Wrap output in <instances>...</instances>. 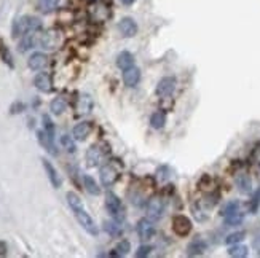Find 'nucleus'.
Returning a JSON list of instances; mask_svg holds the SVG:
<instances>
[{"label": "nucleus", "mask_w": 260, "mask_h": 258, "mask_svg": "<svg viewBox=\"0 0 260 258\" xmlns=\"http://www.w3.org/2000/svg\"><path fill=\"white\" fill-rule=\"evenodd\" d=\"M244 220V215L241 212H235L232 215H228V217H225V223L228 226H237V225H241Z\"/></svg>", "instance_id": "28"}, {"label": "nucleus", "mask_w": 260, "mask_h": 258, "mask_svg": "<svg viewBox=\"0 0 260 258\" xmlns=\"http://www.w3.org/2000/svg\"><path fill=\"white\" fill-rule=\"evenodd\" d=\"M37 136H39V142L42 143V147H43L50 155L56 157V155H58V150H56V145H54V137L50 136V134H46L43 129L39 131Z\"/></svg>", "instance_id": "12"}, {"label": "nucleus", "mask_w": 260, "mask_h": 258, "mask_svg": "<svg viewBox=\"0 0 260 258\" xmlns=\"http://www.w3.org/2000/svg\"><path fill=\"white\" fill-rule=\"evenodd\" d=\"M235 212H239V202L238 201L227 202L225 206H223V209H222V215H223V217H228V215H232Z\"/></svg>", "instance_id": "30"}, {"label": "nucleus", "mask_w": 260, "mask_h": 258, "mask_svg": "<svg viewBox=\"0 0 260 258\" xmlns=\"http://www.w3.org/2000/svg\"><path fill=\"white\" fill-rule=\"evenodd\" d=\"M65 198H67V202H69V206H70V209H72V212H74L77 221L82 225L83 230L87 231L88 235L98 236V233H99L98 225L94 223V220H93L91 215H89L87 211H85L80 196H78L77 193H74V191H69V193L65 195Z\"/></svg>", "instance_id": "1"}, {"label": "nucleus", "mask_w": 260, "mask_h": 258, "mask_svg": "<svg viewBox=\"0 0 260 258\" xmlns=\"http://www.w3.org/2000/svg\"><path fill=\"white\" fill-rule=\"evenodd\" d=\"M163 212H165V202L160 196H153L152 199H149L147 202V218L152 221L160 220Z\"/></svg>", "instance_id": "5"}, {"label": "nucleus", "mask_w": 260, "mask_h": 258, "mask_svg": "<svg viewBox=\"0 0 260 258\" xmlns=\"http://www.w3.org/2000/svg\"><path fill=\"white\" fill-rule=\"evenodd\" d=\"M166 123V115L163 112H155L152 113V117H150V126H152L153 129H161L163 126Z\"/></svg>", "instance_id": "26"}, {"label": "nucleus", "mask_w": 260, "mask_h": 258, "mask_svg": "<svg viewBox=\"0 0 260 258\" xmlns=\"http://www.w3.org/2000/svg\"><path fill=\"white\" fill-rule=\"evenodd\" d=\"M93 109V99L89 98L88 94H83L80 96V99H78V112L80 113H89Z\"/></svg>", "instance_id": "23"}, {"label": "nucleus", "mask_w": 260, "mask_h": 258, "mask_svg": "<svg viewBox=\"0 0 260 258\" xmlns=\"http://www.w3.org/2000/svg\"><path fill=\"white\" fill-rule=\"evenodd\" d=\"M102 158H104V153H102V150L98 145H93L88 148L87 152V164L89 167H98L101 164Z\"/></svg>", "instance_id": "13"}, {"label": "nucleus", "mask_w": 260, "mask_h": 258, "mask_svg": "<svg viewBox=\"0 0 260 258\" xmlns=\"http://www.w3.org/2000/svg\"><path fill=\"white\" fill-rule=\"evenodd\" d=\"M130 249H131V244H130V241H120V242L117 244V247H115L113 255L123 257V255H126V254H128V252H130Z\"/></svg>", "instance_id": "31"}, {"label": "nucleus", "mask_w": 260, "mask_h": 258, "mask_svg": "<svg viewBox=\"0 0 260 258\" xmlns=\"http://www.w3.org/2000/svg\"><path fill=\"white\" fill-rule=\"evenodd\" d=\"M106 207H107L108 214L112 215L113 220H117V221H123L125 220L123 202L117 195L112 193V191H107V195H106Z\"/></svg>", "instance_id": "3"}, {"label": "nucleus", "mask_w": 260, "mask_h": 258, "mask_svg": "<svg viewBox=\"0 0 260 258\" xmlns=\"http://www.w3.org/2000/svg\"><path fill=\"white\" fill-rule=\"evenodd\" d=\"M39 40H40V37H37V34H35V32H29L26 35H22L18 50H20L21 53H26V51L31 50V48H34L35 45H37Z\"/></svg>", "instance_id": "16"}, {"label": "nucleus", "mask_w": 260, "mask_h": 258, "mask_svg": "<svg viewBox=\"0 0 260 258\" xmlns=\"http://www.w3.org/2000/svg\"><path fill=\"white\" fill-rule=\"evenodd\" d=\"M244 233L243 231H237V233H232V235H228L227 236V239H225V242L228 244V245H232V244H238V242H241L244 239Z\"/></svg>", "instance_id": "34"}, {"label": "nucleus", "mask_w": 260, "mask_h": 258, "mask_svg": "<svg viewBox=\"0 0 260 258\" xmlns=\"http://www.w3.org/2000/svg\"><path fill=\"white\" fill-rule=\"evenodd\" d=\"M252 161H254V164L257 166V169L260 171V145H257L256 148H254V152H252Z\"/></svg>", "instance_id": "37"}, {"label": "nucleus", "mask_w": 260, "mask_h": 258, "mask_svg": "<svg viewBox=\"0 0 260 258\" xmlns=\"http://www.w3.org/2000/svg\"><path fill=\"white\" fill-rule=\"evenodd\" d=\"M83 185H85V190H87L89 195H99L101 193V188L98 187V183H96V180L93 177L83 176Z\"/></svg>", "instance_id": "25"}, {"label": "nucleus", "mask_w": 260, "mask_h": 258, "mask_svg": "<svg viewBox=\"0 0 260 258\" xmlns=\"http://www.w3.org/2000/svg\"><path fill=\"white\" fill-rule=\"evenodd\" d=\"M118 31L123 37L131 39L137 34V24L132 18H123V20H120L118 22Z\"/></svg>", "instance_id": "10"}, {"label": "nucleus", "mask_w": 260, "mask_h": 258, "mask_svg": "<svg viewBox=\"0 0 260 258\" xmlns=\"http://www.w3.org/2000/svg\"><path fill=\"white\" fill-rule=\"evenodd\" d=\"M37 7L43 15L53 13V11L59 7V0H39Z\"/></svg>", "instance_id": "21"}, {"label": "nucleus", "mask_w": 260, "mask_h": 258, "mask_svg": "<svg viewBox=\"0 0 260 258\" xmlns=\"http://www.w3.org/2000/svg\"><path fill=\"white\" fill-rule=\"evenodd\" d=\"M89 133H91V123L82 121V123L75 124L74 131H72V136H74L75 140H80L82 142V140H85L89 136Z\"/></svg>", "instance_id": "18"}, {"label": "nucleus", "mask_w": 260, "mask_h": 258, "mask_svg": "<svg viewBox=\"0 0 260 258\" xmlns=\"http://www.w3.org/2000/svg\"><path fill=\"white\" fill-rule=\"evenodd\" d=\"M39 43L43 50H48V51L56 50V48L61 45V32L50 29V31H46L45 34H42Z\"/></svg>", "instance_id": "4"}, {"label": "nucleus", "mask_w": 260, "mask_h": 258, "mask_svg": "<svg viewBox=\"0 0 260 258\" xmlns=\"http://www.w3.org/2000/svg\"><path fill=\"white\" fill-rule=\"evenodd\" d=\"M237 187L241 193H249L252 190V182L249 176H246V174H241V176L237 177Z\"/></svg>", "instance_id": "22"}, {"label": "nucleus", "mask_w": 260, "mask_h": 258, "mask_svg": "<svg viewBox=\"0 0 260 258\" xmlns=\"http://www.w3.org/2000/svg\"><path fill=\"white\" fill-rule=\"evenodd\" d=\"M34 86L42 93H50L53 89V83H51L50 75H48V74H39L34 79Z\"/></svg>", "instance_id": "17"}, {"label": "nucleus", "mask_w": 260, "mask_h": 258, "mask_svg": "<svg viewBox=\"0 0 260 258\" xmlns=\"http://www.w3.org/2000/svg\"><path fill=\"white\" fill-rule=\"evenodd\" d=\"M67 109V104H65V100L63 98H56L51 100L50 104V110L53 115H61V113H64V110Z\"/></svg>", "instance_id": "24"}, {"label": "nucleus", "mask_w": 260, "mask_h": 258, "mask_svg": "<svg viewBox=\"0 0 260 258\" xmlns=\"http://www.w3.org/2000/svg\"><path fill=\"white\" fill-rule=\"evenodd\" d=\"M0 58H2V61L8 65V67L13 69L15 67V62H13V58H11L10 55V51H8V48L5 46V45H0Z\"/></svg>", "instance_id": "29"}, {"label": "nucleus", "mask_w": 260, "mask_h": 258, "mask_svg": "<svg viewBox=\"0 0 260 258\" xmlns=\"http://www.w3.org/2000/svg\"><path fill=\"white\" fill-rule=\"evenodd\" d=\"M173 231L180 238L190 235L192 220L189 217H185V215H176V217L173 218Z\"/></svg>", "instance_id": "6"}, {"label": "nucleus", "mask_w": 260, "mask_h": 258, "mask_svg": "<svg viewBox=\"0 0 260 258\" xmlns=\"http://www.w3.org/2000/svg\"><path fill=\"white\" fill-rule=\"evenodd\" d=\"M117 65H118V69H122V70L132 67V65H134V56H132L130 51H122L117 56Z\"/></svg>", "instance_id": "20"}, {"label": "nucleus", "mask_w": 260, "mask_h": 258, "mask_svg": "<svg viewBox=\"0 0 260 258\" xmlns=\"http://www.w3.org/2000/svg\"><path fill=\"white\" fill-rule=\"evenodd\" d=\"M139 80H141V70H139L137 67H134V65L123 70V81H125L126 86H130V88L136 86L139 83Z\"/></svg>", "instance_id": "15"}, {"label": "nucleus", "mask_w": 260, "mask_h": 258, "mask_svg": "<svg viewBox=\"0 0 260 258\" xmlns=\"http://www.w3.org/2000/svg\"><path fill=\"white\" fill-rule=\"evenodd\" d=\"M42 27V21L35 16H21L13 24V37H22L29 32H37Z\"/></svg>", "instance_id": "2"}, {"label": "nucleus", "mask_w": 260, "mask_h": 258, "mask_svg": "<svg viewBox=\"0 0 260 258\" xmlns=\"http://www.w3.org/2000/svg\"><path fill=\"white\" fill-rule=\"evenodd\" d=\"M42 121H43V131H45V133L54 137V124H53V121H51V118L48 117V115H43Z\"/></svg>", "instance_id": "35"}, {"label": "nucleus", "mask_w": 260, "mask_h": 258, "mask_svg": "<svg viewBox=\"0 0 260 258\" xmlns=\"http://www.w3.org/2000/svg\"><path fill=\"white\" fill-rule=\"evenodd\" d=\"M150 252H152V247H150V245H141V247H139L137 252H136V257H139V258L149 257Z\"/></svg>", "instance_id": "36"}, {"label": "nucleus", "mask_w": 260, "mask_h": 258, "mask_svg": "<svg viewBox=\"0 0 260 258\" xmlns=\"http://www.w3.org/2000/svg\"><path fill=\"white\" fill-rule=\"evenodd\" d=\"M120 221H106V231L108 233V235H112V236H118L120 233H122V230H120Z\"/></svg>", "instance_id": "32"}, {"label": "nucleus", "mask_w": 260, "mask_h": 258, "mask_svg": "<svg viewBox=\"0 0 260 258\" xmlns=\"http://www.w3.org/2000/svg\"><path fill=\"white\" fill-rule=\"evenodd\" d=\"M61 145H63L65 150H67L69 153H74V152H75V143H74V140H72V137L67 136V134L61 136Z\"/></svg>", "instance_id": "33"}, {"label": "nucleus", "mask_w": 260, "mask_h": 258, "mask_svg": "<svg viewBox=\"0 0 260 258\" xmlns=\"http://www.w3.org/2000/svg\"><path fill=\"white\" fill-rule=\"evenodd\" d=\"M176 85H177V81L174 77H163L158 81V85H156V94H158L160 98H168V96H171L174 93Z\"/></svg>", "instance_id": "8"}, {"label": "nucleus", "mask_w": 260, "mask_h": 258, "mask_svg": "<svg viewBox=\"0 0 260 258\" xmlns=\"http://www.w3.org/2000/svg\"><path fill=\"white\" fill-rule=\"evenodd\" d=\"M228 255L235 258H244L247 257V247L243 244H232V247L228 249Z\"/></svg>", "instance_id": "27"}, {"label": "nucleus", "mask_w": 260, "mask_h": 258, "mask_svg": "<svg viewBox=\"0 0 260 258\" xmlns=\"http://www.w3.org/2000/svg\"><path fill=\"white\" fill-rule=\"evenodd\" d=\"M120 2H122L123 5H132L134 3V0H120Z\"/></svg>", "instance_id": "39"}, {"label": "nucleus", "mask_w": 260, "mask_h": 258, "mask_svg": "<svg viewBox=\"0 0 260 258\" xmlns=\"http://www.w3.org/2000/svg\"><path fill=\"white\" fill-rule=\"evenodd\" d=\"M42 164H43V169L46 172V176H48V180H50V183L53 185V188H61V183H63V180L61 177H59V174L58 171L54 169V166L50 163L48 159H42Z\"/></svg>", "instance_id": "11"}, {"label": "nucleus", "mask_w": 260, "mask_h": 258, "mask_svg": "<svg viewBox=\"0 0 260 258\" xmlns=\"http://www.w3.org/2000/svg\"><path fill=\"white\" fill-rule=\"evenodd\" d=\"M136 231H137V235L142 241H149V239H152L153 235H155V225L152 223V220L147 218V217L141 218L137 221Z\"/></svg>", "instance_id": "7"}, {"label": "nucleus", "mask_w": 260, "mask_h": 258, "mask_svg": "<svg viewBox=\"0 0 260 258\" xmlns=\"http://www.w3.org/2000/svg\"><path fill=\"white\" fill-rule=\"evenodd\" d=\"M208 249V244L203 241V239H193V241L187 245V255H190V257H196V255H201L204 254V250Z\"/></svg>", "instance_id": "19"}, {"label": "nucleus", "mask_w": 260, "mask_h": 258, "mask_svg": "<svg viewBox=\"0 0 260 258\" xmlns=\"http://www.w3.org/2000/svg\"><path fill=\"white\" fill-rule=\"evenodd\" d=\"M8 254V247L3 241H0V257H5Z\"/></svg>", "instance_id": "38"}, {"label": "nucleus", "mask_w": 260, "mask_h": 258, "mask_svg": "<svg viewBox=\"0 0 260 258\" xmlns=\"http://www.w3.org/2000/svg\"><path fill=\"white\" fill-rule=\"evenodd\" d=\"M99 177H101V183L104 185V187H112L118 179V171L115 169L113 164H106L101 167Z\"/></svg>", "instance_id": "9"}, {"label": "nucleus", "mask_w": 260, "mask_h": 258, "mask_svg": "<svg viewBox=\"0 0 260 258\" xmlns=\"http://www.w3.org/2000/svg\"><path fill=\"white\" fill-rule=\"evenodd\" d=\"M48 64V58L46 55H43V53H34V55H31V58L27 59V65L31 70H42L45 69Z\"/></svg>", "instance_id": "14"}]
</instances>
